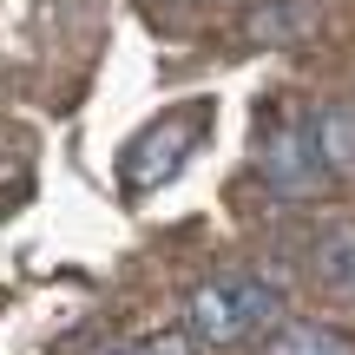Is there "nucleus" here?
<instances>
[{"label": "nucleus", "mask_w": 355, "mask_h": 355, "mask_svg": "<svg viewBox=\"0 0 355 355\" xmlns=\"http://www.w3.org/2000/svg\"><path fill=\"white\" fill-rule=\"evenodd\" d=\"M119 355H152V349H119Z\"/></svg>", "instance_id": "7"}, {"label": "nucleus", "mask_w": 355, "mask_h": 355, "mask_svg": "<svg viewBox=\"0 0 355 355\" xmlns=\"http://www.w3.org/2000/svg\"><path fill=\"white\" fill-rule=\"evenodd\" d=\"M263 184L277 198H309L322 184V152H316V132L303 119H283L263 145Z\"/></svg>", "instance_id": "2"}, {"label": "nucleus", "mask_w": 355, "mask_h": 355, "mask_svg": "<svg viewBox=\"0 0 355 355\" xmlns=\"http://www.w3.org/2000/svg\"><path fill=\"white\" fill-rule=\"evenodd\" d=\"M316 152H322V171L336 178H355V99H329L316 112Z\"/></svg>", "instance_id": "4"}, {"label": "nucleus", "mask_w": 355, "mask_h": 355, "mask_svg": "<svg viewBox=\"0 0 355 355\" xmlns=\"http://www.w3.org/2000/svg\"><path fill=\"white\" fill-rule=\"evenodd\" d=\"M198 139H204V105H198V112H178V119H158V125L145 132L139 145H132V171H125V184H132V191L165 184V178L178 171V158H184Z\"/></svg>", "instance_id": "3"}, {"label": "nucleus", "mask_w": 355, "mask_h": 355, "mask_svg": "<svg viewBox=\"0 0 355 355\" xmlns=\"http://www.w3.org/2000/svg\"><path fill=\"white\" fill-rule=\"evenodd\" d=\"M270 355H355V343L336 336V329H316V322H290V329L270 343Z\"/></svg>", "instance_id": "6"}, {"label": "nucleus", "mask_w": 355, "mask_h": 355, "mask_svg": "<svg viewBox=\"0 0 355 355\" xmlns=\"http://www.w3.org/2000/svg\"><path fill=\"white\" fill-rule=\"evenodd\" d=\"M316 283L336 303H355V224H336L316 243Z\"/></svg>", "instance_id": "5"}, {"label": "nucleus", "mask_w": 355, "mask_h": 355, "mask_svg": "<svg viewBox=\"0 0 355 355\" xmlns=\"http://www.w3.org/2000/svg\"><path fill=\"white\" fill-rule=\"evenodd\" d=\"M283 322V290L270 277H250V270H230V277H211L198 296H191L184 329L211 349H237L250 336H270Z\"/></svg>", "instance_id": "1"}]
</instances>
